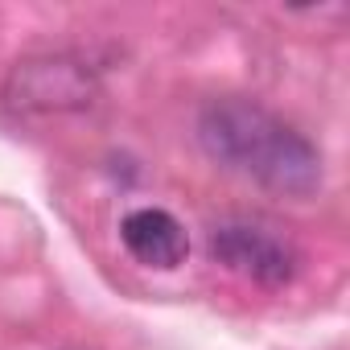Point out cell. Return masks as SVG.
Returning <instances> with one entry per match:
<instances>
[{
  "label": "cell",
  "mask_w": 350,
  "mask_h": 350,
  "mask_svg": "<svg viewBox=\"0 0 350 350\" xmlns=\"http://www.w3.org/2000/svg\"><path fill=\"white\" fill-rule=\"evenodd\" d=\"M198 140L211 161L272 194L309 198L321 186V152L252 99H211L198 116Z\"/></svg>",
  "instance_id": "obj_1"
},
{
  "label": "cell",
  "mask_w": 350,
  "mask_h": 350,
  "mask_svg": "<svg viewBox=\"0 0 350 350\" xmlns=\"http://www.w3.org/2000/svg\"><path fill=\"white\" fill-rule=\"evenodd\" d=\"M99 95L95 75L66 54H38L9 70L5 107L13 111H79Z\"/></svg>",
  "instance_id": "obj_2"
},
{
  "label": "cell",
  "mask_w": 350,
  "mask_h": 350,
  "mask_svg": "<svg viewBox=\"0 0 350 350\" xmlns=\"http://www.w3.org/2000/svg\"><path fill=\"white\" fill-rule=\"evenodd\" d=\"M211 256L223 268H231V272H239V276H247V280H256L264 288H284L301 268L297 247L288 239H280L276 231L256 227V223H223V227H215L211 231Z\"/></svg>",
  "instance_id": "obj_3"
},
{
  "label": "cell",
  "mask_w": 350,
  "mask_h": 350,
  "mask_svg": "<svg viewBox=\"0 0 350 350\" xmlns=\"http://www.w3.org/2000/svg\"><path fill=\"white\" fill-rule=\"evenodd\" d=\"M120 239L132 260H140L144 268H161V272H173L178 264H186V252H190L186 227L161 206H140L124 215Z\"/></svg>",
  "instance_id": "obj_4"
}]
</instances>
